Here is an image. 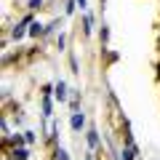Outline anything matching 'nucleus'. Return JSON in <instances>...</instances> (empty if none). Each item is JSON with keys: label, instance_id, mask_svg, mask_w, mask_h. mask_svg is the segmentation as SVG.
Listing matches in <instances>:
<instances>
[{"label": "nucleus", "instance_id": "f257e3e1", "mask_svg": "<svg viewBox=\"0 0 160 160\" xmlns=\"http://www.w3.org/2000/svg\"><path fill=\"white\" fill-rule=\"evenodd\" d=\"M83 123H86V118H83L80 112H75V115H72V128H75V131H80V128H83Z\"/></svg>", "mask_w": 160, "mask_h": 160}, {"label": "nucleus", "instance_id": "f03ea898", "mask_svg": "<svg viewBox=\"0 0 160 160\" xmlns=\"http://www.w3.org/2000/svg\"><path fill=\"white\" fill-rule=\"evenodd\" d=\"M11 160H27V149H22V147H13Z\"/></svg>", "mask_w": 160, "mask_h": 160}, {"label": "nucleus", "instance_id": "7ed1b4c3", "mask_svg": "<svg viewBox=\"0 0 160 160\" xmlns=\"http://www.w3.org/2000/svg\"><path fill=\"white\" fill-rule=\"evenodd\" d=\"M56 96H59V102H64V99H67V86H64L62 80L56 83Z\"/></svg>", "mask_w": 160, "mask_h": 160}, {"label": "nucleus", "instance_id": "20e7f679", "mask_svg": "<svg viewBox=\"0 0 160 160\" xmlns=\"http://www.w3.org/2000/svg\"><path fill=\"white\" fill-rule=\"evenodd\" d=\"M43 115H46V120L51 118V96H48V91H46V99H43Z\"/></svg>", "mask_w": 160, "mask_h": 160}, {"label": "nucleus", "instance_id": "39448f33", "mask_svg": "<svg viewBox=\"0 0 160 160\" xmlns=\"http://www.w3.org/2000/svg\"><path fill=\"white\" fill-rule=\"evenodd\" d=\"M133 158H136V149H133L131 139H128V147H126V152H123V160H133Z\"/></svg>", "mask_w": 160, "mask_h": 160}, {"label": "nucleus", "instance_id": "423d86ee", "mask_svg": "<svg viewBox=\"0 0 160 160\" xmlns=\"http://www.w3.org/2000/svg\"><path fill=\"white\" fill-rule=\"evenodd\" d=\"M24 24H29V19H24V22L19 24L16 29H13V40H19V38H24Z\"/></svg>", "mask_w": 160, "mask_h": 160}, {"label": "nucleus", "instance_id": "0eeeda50", "mask_svg": "<svg viewBox=\"0 0 160 160\" xmlns=\"http://www.w3.org/2000/svg\"><path fill=\"white\" fill-rule=\"evenodd\" d=\"M29 35H32V38H38V35H43V27H40V24H32V27H29Z\"/></svg>", "mask_w": 160, "mask_h": 160}, {"label": "nucleus", "instance_id": "6e6552de", "mask_svg": "<svg viewBox=\"0 0 160 160\" xmlns=\"http://www.w3.org/2000/svg\"><path fill=\"white\" fill-rule=\"evenodd\" d=\"M88 144H91V147H96V144H99V136H96V131H88Z\"/></svg>", "mask_w": 160, "mask_h": 160}, {"label": "nucleus", "instance_id": "1a4fd4ad", "mask_svg": "<svg viewBox=\"0 0 160 160\" xmlns=\"http://www.w3.org/2000/svg\"><path fill=\"white\" fill-rule=\"evenodd\" d=\"M56 160H69V155L64 152V149H59V152H56Z\"/></svg>", "mask_w": 160, "mask_h": 160}, {"label": "nucleus", "instance_id": "9d476101", "mask_svg": "<svg viewBox=\"0 0 160 160\" xmlns=\"http://www.w3.org/2000/svg\"><path fill=\"white\" fill-rule=\"evenodd\" d=\"M29 6H32V8H40V6H43V0H29Z\"/></svg>", "mask_w": 160, "mask_h": 160}, {"label": "nucleus", "instance_id": "9b49d317", "mask_svg": "<svg viewBox=\"0 0 160 160\" xmlns=\"http://www.w3.org/2000/svg\"><path fill=\"white\" fill-rule=\"evenodd\" d=\"M78 3H80V8H86V0H78Z\"/></svg>", "mask_w": 160, "mask_h": 160}]
</instances>
